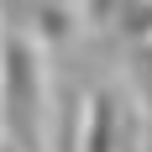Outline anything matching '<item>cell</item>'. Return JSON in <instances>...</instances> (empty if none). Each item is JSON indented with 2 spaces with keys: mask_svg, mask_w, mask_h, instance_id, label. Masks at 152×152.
Here are the masks:
<instances>
[{
  "mask_svg": "<svg viewBox=\"0 0 152 152\" xmlns=\"http://www.w3.org/2000/svg\"><path fill=\"white\" fill-rule=\"evenodd\" d=\"M58 152H79V131H74L68 115H63V126H58Z\"/></svg>",
  "mask_w": 152,
  "mask_h": 152,
  "instance_id": "obj_2",
  "label": "cell"
},
{
  "mask_svg": "<svg viewBox=\"0 0 152 152\" xmlns=\"http://www.w3.org/2000/svg\"><path fill=\"white\" fill-rule=\"evenodd\" d=\"M0 53H5V47H0Z\"/></svg>",
  "mask_w": 152,
  "mask_h": 152,
  "instance_id": "obj_3",
  "label": "cell"
},
{
  "mask_svg": "<svg viewBox=\"0 0 152 152\" xmlns=\"http://www.w3.org/2000/svg\"><path fill=\"white\" fill-rule=\"evenodd\" d=\"M142 74V68H137ZM142 89H147V126H142V152H152V79L142 74Z\"/></svg>",
  "mask_w": 152,
  "mask_h": 152,
  "instance_id": "obj_1",
  "label": "cell"
}]
</instances>
